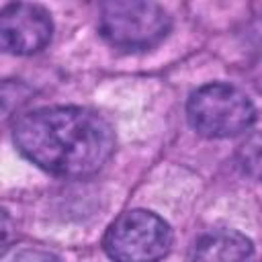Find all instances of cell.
<instances>
[{"instance_id": "6", "label": "cell", "mask_w": 262, "mask_h": 262, "mask_svg": "<svg viewBox=\"0 0 262 262\" xmlns=\"http://www.w3.org/2000/svg\"><path fill=\"white\" fill-rule=\"evenodd\" d=\"M190 262H256L252 242L235 229H213L203 233Z\"/></svg>"}, {"instance_id": "4", "label": "cell", "mask_w": 262, "mask_h": 262, "mask_svg": "<svg viewBox=\"0 0 262 262\" xmlns=\"http://www.w3.org/2000/svg\"><path fill=\"white\" fill-rule=\"evenodd\" d=\"M102 248L113 262H158L172 248V229L156 213L133 209L108 225Z\"/></svg>"}, {"instance_id": "1", "label": "cell", "mask_w": 262, "mask_h": 262, "mask_svg": "<svg viewBox=\"0 0 262 262\" xmlns=\"http://www.w3.org/2000/svg\"><path fill=\"white\" fill-rule=\"evenodd\" d=\"M12 139L27 160L66 178L98 172L115 149L111 125L82 106H45L27 113L14 123Z\"/></svg>"}, {"instance_id": "2", "label": "cell", "mask_w": 262, "mask_h": 262, "mask_svg": "<svg viewBox=\"0 0 262 262\" xmlns=\"http://www.w3.org/2000/svg\"><path fill=\"white\" fill-rule=\"evenodd\" d=\"M186 115L199 135L221 139L244 133L254 123L256 111L246 92L231 84L213 82L190 94Z\"/></svg>"}, {"instance_id": "5", "label": "cell", "mask_w": 262, "mask_h": 262, "mask_svg": "<svg viewBox=\"0 0 262 262\" xmlns=\"http://www.w3.org/2000/svg\"><path fill=\"white\" fill-rule=\"evenodd\" d=\"M53 33L49 12L37 4H8L0 16L2 49L14 55L41 51Z\"/></svg>"}, {"instance_id": "3", "label": "cell", "mask_w": 262, "mask_h": 262, "mask_svg": "<svg viewBox=\"0 0 262 262\" xmlns=\"http://www.w3.org/2000/svg\"><path fill=\"white\" fill-rule=\"evenodd\" d=\"M98 31L106 43L121 51H145L168 35L170 16L156 2H106L100 6Z\"/></svg>"}, {"instance_id": "7", "label": "cell", "mask_w": 262, "mask_h": 262, "mask_svg": "<svg viewBox=\"0 0 262 262\" xmlns=\"http://www.w3.org/2000/svg\"><path fill=\"white\" fill-rule=\"evenodd\" d=\"M237 162L246 174L262 178V133H256L244 141L237 154Z\"/></svg>"}, {"instance_id": "8", "label": "cell", "mask_w": 262, "mask_h": 262, "mask_svg": "<svg viewBox=\"0 0 262 262\" xmlns=\"http://www.w3.org/2000/svg\"><path fill=\"white\" fill-rule=\"evenodd\" d=\"M2 262H61V260L43 248H18L6 252Z\"/></svg>"}]
</instances>
